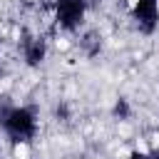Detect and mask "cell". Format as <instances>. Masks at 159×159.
Segmentation results:
<instances>
[{
  "mask_svg": "<svg viewBox=\"0 0 159 159\" xmlns=\"http://www.w3.org/2000/svg\"><path fill=\"white\" fill-rule=\"evenodd\" d=\"M37 112L27 104H12L7 97L0 99V129L12 144H30L37 137Z\"/></svg>",
  "mask_w": 159,
  "mask_h": 159,
  "instance_id": "cell-1",
  "label": "cell"
},
{
  "mask_svg": "<svg viewBox=\"0 0 159 159\" xmlns=\"http://www.w3.org/2000/svg\"><path fill=\"white\" fill-rule=\"evenodd\" d=\"M87 2L84 0H55V20L65 32H77L84 22Z\"/></svg>",
  "mask_w": 159,
  "mask_h": 159,
  "instance_id": "cell-2",
  "label": "cell"
},
{
  "mask_svg": "<svg viewBox=\"0 0 159 159\" xmlns=\"http://www.w3.org/2000/svg\"><path fill=\"white\" fill-rule=\"evenodd\" d=\"M129 15L139 32L152 35L159 25V0H134Z\"/></svg>",
  "mask_w": 159,
  "mask_h": 159,
  "instance_id": "cell-3",
  "label": "cell"
},
{
  "mask_svg": "<svg viewBox=\"0 0 159 159\" xmlns=\"http://www.w3.org/2000/svg\"><path fill=\"white\" fill-rule=\"evenodd\" d=\"M20 52H22V60H25L27 67H40L47 57V42L40 35L25 32L22 40H20Z\"/></svg>",
  "mask_w": 159,
  "mask_h": 159,
  "instance_id": "cell-4",
  "label": "cell"
},
{
  "mask_svg": "<svg viewBox=\"0 0 159 159\" xmlns=\"http://www.w3.org/2000/svg\"><path fill=\"white\" fill-rule=\"evenodd\" d=\"M80 50L87 57H97L102 52V32L99 30H84L80 35Z\"/></svg>",
  "mask_w": 159,
  "mask_h": 159,
  "instance_id": "cell-5",
  "label": "cell"
},
{
  "mask_svg": "<svg viewBox=\"0 0 159 159\" xmlns=\"http://www.w3.org/2000/svg\"><path fill=\"white\" fill-rule=\"evenodd\" d=\"M112 114H114V119L127 122V119L132 117V107H129V102H127L124 97H117V102H114V107H112Z\"/></svg>",
  "mask_w": 159,
  "mask_h": 159,
  "instance_id": "cell-6",
  "label": "cell"
},
{
  "mask_svg": "<svg viewBox=\"0 0 159 159\" xmlns=\"http://www.w3.org/2000/svg\"><path fill=\"white\" fill-rule=\"evenodd\" d=\"M129 159H149V154H147V152H132Z\"/></svg>",
  "mask_w": 159,
  "mask_h": 159,
  "instance_id": "cell-7",
  "label": "cell"
},
{
  "mask_svg": "<svg viewBox=\"0 0 159 159\" xmlns=\"http://www.w3.org/2000/svg\"><path fill=\"white\" fill-rule=\"evenodd\" d=\"M149 154V159H159V149H152V152H147Z\"/></svg>",
  "mask_w": 159,
  "mask_h": 159,
  "instance_id": "cell-8",
  "label": "cell"
},
{
  "mask_svg": "<svg viewBox=\"0 0 159 159\" xmlns=\"http://www.w3.org/2000/svg\"><path fill=\"white\" fill-rule=\"evenodd\" d=\"M0 47H2V40H0Z\"/></svg>",
  "mask_w": 159,
  "mask_h": 159,
  "instance_id": "cell-9",
  "label": "cell"
}]
</instances>
